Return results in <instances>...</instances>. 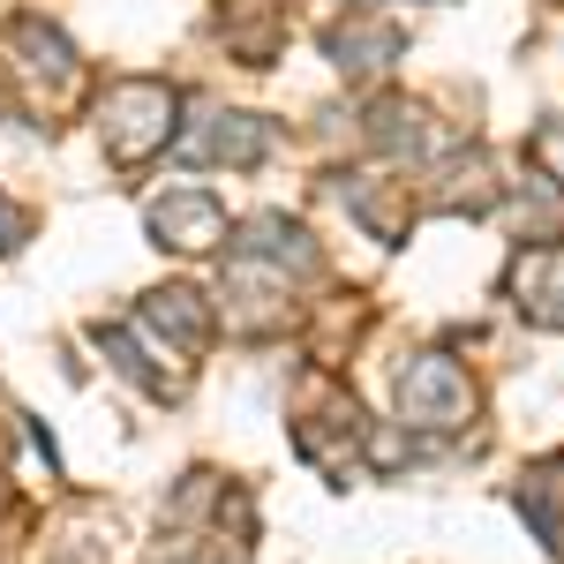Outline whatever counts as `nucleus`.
Wrapping results in <instances>:
<instances>
[{
	"mask_svg": "<svg viewBox=\"0 0 564 564\" xmlns=\"http://www.w3.org/2000/svg\"><path fill=\"white\" fill-rule=\"evenodd\" d=\"M174 113H181V98L166 84L129 76V84H106V98H98V135H106V151L121 166H143L151 151L174 143Z\"/></svg>",
	"mask_w": 564,
	"mask_h": 564,
	"instance_id": "1",
	"label": "nucleus"
},
{
	"mask_svg": "<svg viewBox=\"0 0 564 564\" xmlns=\"http://www.w3.org/2000/svg\"><path fill=\"white\" fill-rule=\"evenodd\" d=\"M512 302H520V316H534V324H564V241H542V249H527L520 263H512Z\"/></svg>",
	"mask_w": 564,
	"mask_h": 564,
	"instance_id": "6",
	"label": "nucleus"
},
{
	"mask_svg": "<svg viewBox=\"0 0 564 564\" xmlns=\"http://www.w3.org/2000/svg\"><path fill=\"white\" fill-rule=\"evenodd\" d=\"M143 324H151L159 339H174V347H204V339H212V308L196 302L188 286H166V294H151V302H143Z\"/></svg>",
	"mask_w": 564,
	"mask_h": 564,
	"instance_id": "8",
	"label": "nucleus"
},
{
	"mask_svg": "<svg viewBox=\"0 0 564 564\" xmlns=\"http://www.w3.org/2000/svg\"><path fill=\"white\" fill-rule=\"evenodd\" d=\"M347 204H354V218H361L377 241H399V234H406V218H414V212H406V196L384 188V181H347Z\"/></svg>",
	"mask_w": 564,
	"mask_h": 564,
	"instance_id": "9",
	"label": "nucleus"
},
{
	"mask_svg": "<svg viewBox=\"0 0 564 564\" xmlns=\"http://www.w3.org/2000/svg\"><path fill=\"white\" fill-rule=\"evenodd\" d=\"M377 151H391V159H414V151H430V129H422V106H399V98H384L377 106Z\"/></svg>",
	"mask_w": 564,
	"mask_h": 564,
	"instance_id": "10",
	"label": "nucleus"
},
{
	"mask_svg": "<svg viewBox=\"0 0 564 564\" xmlns=\"http://www.w3.org/2000/svg\"><path fill=\"white\" fill-rule=\"evenodd\" d=\"M90 339H98V354H106V361H113V369H121L129 384H143V391H151V399H166V391H174L166 377H159V369H151V361H143V354H135V339L121 332V324H98Z\"/></svg>",
	"mask_w": 564,
	"mask_h": 564,
	"instance_id": "11",
	"label": "nucleus"
},
{
	"mask_svg": "<svg viewBox=\"0 0 564 564\" xmlns=\"http://www.w3.org/2000/svg\"><path fill=\"white\" fill-rule=\"evenodd\" d=\"M324 53L347 68V76H377L384 61H399V23H339Z\"/></svg>",
	"mask_w": 564,
	"mask_h": 564,
	"instance_id": "7",
	"label": "nucleus"
},
{
	"mask_svg": "<svg viewBox=\"0 0 564 564\" xmlns=\"http://www.w3.org/2000/svg\"><path fill=\"white\" fill-rule=\"evenodd\" d=\"M15 241H23V212L0 196V249H15Z\"/></svg>",
	"mask_w": 564,
	"mask_h": 564,
	"instance_id": "13",
	"label": "nucleus"
},
{
	"mask_svg": "<svg viewBox=\"0 0 564 564\" xmlns=\"http://www.w3.org/2000/svg\"><path fill=\"white\" fill-rule=\"evenodd\" d=\"M151 234L166 241V249H212V241H226V212H218L212 188H166L159 204H151Z\"/></svg>",
	"mask_w": 564,
	"mask_h": 564,
	"instance_id": "4",
	"label": "nucleus"
},
{
	"mask_svg": "<svg viewBox=\"0 0 564 564\" xmlns=\"http://www.w3.org/2000/svg\"><path fill=\"white\" fill-rule=\"evenodd\" d=\"M263 151H271V121H257V113H204L196 129L181 135V159H196V166H212V159L257 166Z\"/></svg>",
	"mask_w": 564,
	"mask_h": 564,
	"instance_id": "3",
	"label": "nucleus"
},
{
	"mask_svg": "<svg viewBox=\"0 0 564 564\" xmlns=\"http://www.w3.org/2000/svg\"><path fill=\"white\" fill-rule=\"evenodd\" d=\"M234 257L241 263H257V271H316V249H308V234L294 226V218H279V212H257V218H241L234 226Z\"/></svg>",
	"mask_w": 564,
	"mask_h": 564,
	"instance_id": "5",
	"label": "nucleus"
},
{
	"mask_svg": "<svg viewBox=\"0 0 564 564\" xmlns=\"http://www.w3.org/2000/svg\"><path fill=\"white\" fill-rule=\"evenodd\" d=\"M527 159L542 166V181H564V121H542L527 135Z\"/></svg>",
	"mask_w": 564,
	"mask_h": 564,
	"instance_id": "12",
	"label": "nucleus"
},
{
	"mask_svg": "<svg viewBox=\"0 0 564 564\" xmlns=\"http://www.w3.org/2000/svg\"><path fill=\"white\" fill-rule=\"evenodd\" d=\"M467 414H475V384H467V369L452 354H414L399 369V422H414V430H459Z\"/></svg>",
	"mask_w": 564,
	"mask_h": 564,
	"instance_id": "2",
	"label": "nucleus"
}]
</instances>
